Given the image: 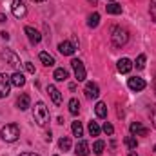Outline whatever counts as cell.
I'll list each match as a JSON object with an SVG mask.
<instances>
[{"label": "cell", "instance_id": "6da1fadb", "mask_svg": "<svg viewBox=\"0 0 156 156\" xmlns=\"http://www.w3.org/2000/svg\"><path fill=\"white\" fill-rule=\"evenodd\" d=\"M0 136H2L4 142H9V144L11 142H16L18 136H20V127L16 123H7V125H4L0 129Z\"/></svg>", "mask_w": 156, "mask_h": 156}, {"label": "cell", "instance_id": "7a4b0ae2", "mask_svg": "<svg viewBox=\"0 0 156 156\" xmlns=\"http://www.w3.org/2000/svg\"><path fill=\"white\" fill-rule=\"evenodd\" d=\"M35 122L40 127H45L47 122H49V109L45 107L44 102H37L35 104Z\"/></svg>", "mask_w": 156, "mask_h": 156}, {"label": "cell", "instance_id": "3957f363", "mask_svg": "<svg viewBox=\"0 0 156 156\" xmlns=\"http://www.w3.org/2000/svg\"><path fill=\"white\" fill-rule=\"evenodd\" d=\"M129 40V33L123 27H113V35H111V42L115 47H123Z\"/></svg>", "mask_w": 156, "mask_h": 156}, {"label": "cell", "instance_id": "277c9868", "mask_svg": "<svg viewBox=\"0 0 156 156\" xmlns=\"http://www.w3.org/2000/svg\"><path fill=\"white\" fill-rule=\"evenodd\" d=\"M11 11L16 18H24L26 13H27V7H26V0H13V5H11Z\"/></svg>", "mask_w": 156, "mask_h": 156}, {"label": "cell", "instance_id": "5b68a950", "mask_svg": "<svg viewBox=\"0 0 156 156\" xmlns=\"http://www.w3.org/2000/svg\"><path fill=\"white\" fill-rule=\"evenodd\" d=\"M71 67L75 69V76H76L78 82H83V80H85V75H87L83 64H82L78 58H73V60H71Z\"/></svg>", "mask_w": 156, "mask_h": 156}, {"label": "cell", "instance_id": "8992f818", "mask_svg": "<svg viewBox=\"0 0 156 156\" xmlns=\"http://www.w3.org/2000/svg\"><path fill=\"white\" fill-rule=\"evenodd\" d=\"M11 91V76L0 73V98H5Z\"/></svg>", "mask_w": 156, "mask_h": 156}, {"label": "cell", "instance_id": "52a82bcc", "mask_svg": "<svg viewBox=\"0 0 156 156\" xmlns=\"http://www.w3.org/2000/svg\"><path fill=\"white\" fill-rule=\"evenodd\" d=\"M127 85H129V89H131V91H136V93H138V91H144L147 83H145V80H144V78L133 76V78H129V80H127Z\"/></svg>", "mask_w": 156, "mask_h": 156}, {"label": "cell", "instance_id": "ba28073f", "mask_svg": "<svg viewBox=\"0 0 156 156\" xmlns=\"http://www.w3.org/2000/svg\"><path fill=\"white\" fill-rule=\"evenodd\" d=\"M2 58L5 60V64H9V66H13V67H20V58H18L11 49H5V51L2 53Z\"/></svg>", "mask_w": 156, "mask_h": 156}, {"label": "cell", "instance_id": "9c48e42d", "mask_svg": "<svg viewBox=\"0 0 156 156\" xmlns=\"http://www.w3.org/2000/svg\"><path fill=\"white\" fill-rule=\"evenodd\" d=\"M83 91H85V96H87L89 100H96V98L100 96V89H98V85H96L94 82H87Z\"/></svg>", "mask_w": 156, "mask_h": 156}, {"label": "cell", "instance_id": "30bf717a", "mask_svg": "<svg viewBox=\"0 0 156 156\" xmlns=\"http://www.w3.org/2000/svg\"><path fill=\"white\" fill-rule=\"evenodd\" d=\"M129 131H131L133 136H147V134H149V129L144 127L140 122H133V123L129 125Z\"/></svg>", "mask_w": 156, "mask_h": 156}, {"label": "cell", "instance_id": "8fae6325", "mask_svg": "<svg viewBox=\"0 0 156 156\" xmlns=\"http://www.w3.org/2000/svg\"><path fill=\"white\" fill-rule=\"evenodd\" d=\"M58 51H60L62 55H66V56H71V55H75V51H76V45H75L73 42H67V40H64V42H60V44H58Z\"/></svg>", "mask_w": 156, "mask_h": 156}, {"label": "cell", "instance_id": "7c38bea8", "mask_svg": "<svg viewBox=\"0 0 156 156\" xmlns=\"http://www.w3.org/2000/svg\"><path fill=\"white\" fill-rule=\"evenodd\" d=\"M24 33L27 35V38L31 44H40V40H42V35H40L38 31L35 29V27H31V26H26V29H24Z\"/></svg>", "mask_w": 156, "mask_h": 156}, {"label": "cell", "instance_id": "4fadbf2b", "mask_svg": "<svg viewBox=\"0 0 156 156\" xmlns=\"http://www.w3.org/2000/svg\"><path fill=\"white\" fill-rule=\"evenodd\" d=\"M47 93H49V96H51V100H53L55 105H60L62 104V94H60V91L55 85H47Z\"/></svg>", "mask_w": 156, "mask_h": 156}, {"label": "cell", "instance_id": "5bb4252c", "mask_svg": "<svg viewBox=\"0 0 156 156\" xmlns=\"http://www.w3.org/2000/svg\"><path fill=\"white\" fill-rule=\"evenodd\" d=\"M116 67L122 75H127V73H131V69H133V62H131L129 58H122V60H118Z\"/></svg>", "mask_w": 156, "mask_h": 156}, {"label": "cell", "instance_id": "9a60e30c", "mask_svg": "<svg viewBox=\"0 0 156 156\" xmlns=\"http://www.w3.org/2000/svg\"><path fill=\"white\" fill-rule=\"evenodd\" d=\"M16 105H18V109L20 111H26V109H29V105H31V98H29V94H20L18 96V100H16Z\"/></svg>", "mask_w": 156, "mask_h": 156}, {"label": "cell", "instance_id": "2e32d148", "mask_svg": "<svg viewBox=\"0 0 156 156\" xmlns=\"http://www.w3.org/2000/svg\"><path fill=\"white\" fill-rule=\"evenodd\" d=\"M75 153H76V156H87L89 154V144L85 140H78L76 147H75Z\"/></svg>", "mask_w": 156, "mask_h": 156}, {"label": "cell", "instance_id": "e0dca14e", "mask_svg": "<svg viewBox=\"0 0 156 156\" xmlns=\"http://www.w3.org/2000/svg\"><path fill=\"white\" fill-rule=\"evenodd\" d=\"M38 58H40V62H42L45 67H53V66H55V58H53L49 53H45V51H42V53H40Z\"/></svg>", "mask_w": 156, "mask_h": 156}, {"label": "cell", "instance_id": "ac0fdd59", "mask_svg": "<svg viewBox=\"0 0 156 156\" xmlns=\"http://www.w3.org/2000/svg\"><path fill=\"white\" fill-rule=\"evenodd\" d=\"M11 85H15V87H22V85H26V76L22 75V73H13V76H11Z\"/></svg>", "mask_w": 156, "mask_h": 156}, {"label": "cell", "instance_id": "d6986e66", "mask_svg": "<svg viewBox=\"0 0 156 156\" xmlns=\"http://www.w3.org/2000/svg\"><path fill=\"white\" fill-rule=\"evenodd\" d=\"M94 113H96L98 118H105L107 116V105H105L104 102H98V104L94 105Z\"/></svg>", "mask_w": 156, "mask_h": 156}, {"label": "cell", "instance_id": "ffe728a7", "mask_svg": "<svg viewBox=\"0 0 156 156\" xmlns=\"http://www.w3.org/2000/svg\"><path fill=\"white\" fill-rule=\"evenodd\" d=\"M67 76H69V73H67L64 67L55 69V75H53V78H55L56 82H64V80H67Z\"/></svg>", "mask_w": 156, "mask_h": 156}, {"label": "cell", "instance_id": "44dd1931", "mask_svg": "<svg viewBox=\"0 0 156 156\" xmlns=\"http://www.w3.org/2000/svg\"><path fill=\"white\" fill-rule=\"evenodd\" d=\"M105 11H107L109 15H120V13H122V5H120V4H116V2L107 4V5H105Z\"/></svg>", "mask_w": 156, "mask_h": 156}, {"label": "cell", "instance_id": "7402d4cb", "mask_svg": "<svg viewBox=\"0 0 156 156\" xmlns=\"http://www.w3.org/2000/svg\"><path fill=\"white\" fill-rule=\"evenodd\" d=\"M123 144L127 145V149H131V151H134L136 147H138V142H136V136H125V140H123Z\"/></svg>", "mask_w": 156, "mask_h": 156}, {"label": "cell", "instance_id": "603a6c76", "mask_svg": "<svg viewBox=\"0 0 156 156\" xmlns=\"http://www.w3.org/2000/svg\"><path fill=\"white\" fill-rule=\"evenodd\" d=\"M58 147L66 153V151H69L71 149V140H69V136H62L60 138V142H58Z\"/></svg>", "mask_w": 156, "mask_h": 156}, {"label": "cell", "instance_id": "cb8c5ba5", "mask_svg": "<svg viewBox=\"0 0 156 156\" xmlns=\"http://www.w3.org/2000/svg\"><path fill=\"white\" fill-rule=\"evenodd\" d=\"M78 111H80V102L76 98H71L69 100V113L71 115H78Z\"/></svg>", "mask_w": 156, "mask_h": 156}, {"label": "cell", "instance_id": "d4e9b609", "mask_svg": "<svg viewBox=\"0 0 156 156\" xmlns=\"http://www.w3.org/2000/svg\"><path fill=\"white\" fill-rule=\"evenodd\" d=\"M98 24H100V15H98V13H93V15H89L87 26H89V27H96Z\"/></svg>", "mask_w": 156, "mask_h": 156}, {"label": "cell", "instance_id": "484cf974", "mask_svg": "<svg viewBox=\"0 0 156 156\" xmlns=\"http://www.w3.org/2000/svg\"><path fill=\"white\" fill-rule=\"evenodd\" d=\"M71 129H73V134H75L76 138H80V136L83 134V127H82V123H80V122H73Z\"/></svg>", "mask_w": 156, "mask_h": 156}, {"label": "cell", "instance_id": "4316f807", "mask_svg": "<svg viewBox=\"0 0 156 156\" xmlns=\"http://www.w3.org/2000/svg\"><path fill=\"white\" fill-rule=\"evenodd\" d=\"M87 129H89V134L91 136H98L100 134V125L96 122H89V127Z\"/></svg>", "mask_w": 156, "mask_h": 156}, {"label": "cell", "instance_id": "83f0119b", "mask_svg": "<svg viewBox=\"0 0 156 156\" xmlns=\"http://www.w3.org/2000/svg\"><path fill=\"white\" fill-rule=\"evenodd\" d=\"M104 149H105V144H104V142H102V140H96V142H94V145H93V151H94V154H102V153H104Z\"/></svg>", "mask_w": 156, "mask_h": 156}, {"label": "cell", "instance_id": "f1b7e54d", "mask_svg": "<svg viewBox=\"0 0 156 156\" xmlns=\"http://www.w3.org/2000/svg\"><path fill=\"white\" fill-rule=\"evenodd\" d=\"M145 67V55H140L136 58V69H144Z\"/></svg>", "mask_w": 156, "mask_h": 156}, {"label": "cell", "instance_id": "f546056e", "mask_svg": "<svg viewBox=\"0 0 156 156\" xmlns=\"http://www.w3.org/2000/svg\"><path fill=\"white\" fill-rule=\"evenodd\" d=\"M149 113H151V122H153V125H154V129H156V104H153V105H151Z\"/></svg>", "mask_w": 156, "mask_h": 156}, {"label": "cell", "instance_id": "4dcf8cb0", "mask_svg": "<svg viewBox=\"0 0 156 156\" xmlns=\"http://www.w3.org/2000/svg\"><path fill=\"white\" fill-rule=\"evenodd\" d=\"M149 13H151V20L156 22V2H151L149 4Z\"/></svg>", "mask_w": 156, "mask_h": 156}, {"label": "cell", "instance_id": "1f68e13d", "mask_svg": "<svg viewBox=\"0 0 156 156\" xmlns=\"http://www.w3.org/2000/svg\"><path fill=\"white\" fill-rule=\"evenodd\" d=\"M104 133H105V134H109V136H111V134H113V133H115V127H113V125H111V123H109V122H105V123H104Z\"/></svg>", "mask_w": 156, "mask_h": 156}, {"label": "cell", "instance_id": "d6a6232c", "mask_svg": "<svg viewBox=\"0 0 156 156\" xmlns=\"http://www.w3.org/2000/svg\"><path fill=\"white\" fill-rule=\"evenodd\" d=\"M24 66H26V71H27V73H31V75H35V66H33L31 62H26Z\"/></svg>", "mask_w": 156, "mask_h": 156}, {"label": "cell", "instance_id": "836d02e7", "mask_svg": "<svg viewBox=\"0 0 156 156\" xmlns=\"http://www.w3.org/2000/svg\"><path fill=\"white\" fill-rule=\"evenodd\" d=\"M20 156H40V154H35V153H22Z\"/></svg>", "mask_w": 156, "mask_h": 156}, {"label": "cell", "instance_id": "e575fe53", "mask_svg": "<svg viewBox=\"0 0 156 156\" xmlns=\"http://www.w3.org/2000/svg\"><path fill=\"white\" fill-rule=\"evenodd\" d=\"M2 38H4V40H9V35H7V33L4 31V33H2Z\"/></svg>", "mask_w": 156, "mask_h": 156}, {"label": "cell", "instance_id": "d590c367", "mask_svg": "<svg viewBox=\"0 0 156 156\" xmlns=\"http://www.w3.org/2000/svg\"><path fill=\"white\" fill-rule=\"evenodd\" d=\"M5 20H7V18H5V15H2V13H0V22H5Z\"/></svg>", "mask_w": 156, "mask_h": 156}, {"label": "cell", "instance_id": "8d00e7d4", "mask_svg": "<svg viewBox=\"0 0 156 156\" xmlns=\"http://www.w3.org/2000/svg\"><path fill=\"white\" fill-rule=\"evenodd\" d=\"M153 87H154V93H156V76H154V83H153Z\"/></svg>", "mask_w": 156, "mask_h": 156}, {"label": "cell", "instance_id": "74e56055", "mask_svg": "<svg viewBox=\"0 0 156 156\" xmlns=\"http://www.w3.org/2000/svg\"><path fill=\"white\" fill-rule=\"evenodd\" d=\"M129 156H138V154H136V153H134V151H133V153H129Z\"/></svg>", "mask_w": 156, "mask_h": 156}, {"label": "cell", "instance_id": "f35d334b", "mask_svg": "<svg viewBox=\"0 0 156 156\" xmlns=\"http://www.w3.org/2000/svg\"><path fill=\"white\" fill-rule=\"evenodd\" d=\"M89 2H91V4H93V5H96V0H89Z\"/></svg>", "mask_w": 156, "mask_h": 156}, {"label": "cell", "instance_id": "ab89813d", "mask_svg": "<svg viewBox=\"0 0 156 156\" xmlns=\"http://www.w3.org/2000/svg\"><path fill=\"white\" fill-rule=\"evenodd\" d=\"M35 2H44V0H35Z\"/></svg>", "mask_w": 156, "mask_h": 156}, {"label": "cell", "instance_id": "60d3db41", "mask_svg": "<svg viewBox=\"0 0 156 156\" xmlns=\"http://www.w3.org/2000/svg\"><path fill=\"white\" fill-rule=\"evenodd\" d=\"M154 153H156V145H154Z\"/></svg>", "mask_w": 156, "mask_h": 156}, {"label": "cell", "instance_id": "b9f144b4", "mask_svg": "<svg viewBox=\"0 0 156 156\" xmlns=\"http://www.w3.org/2000/svg\"><path fill=\"white\" fill-rule=\"evenodd\" d=\"M109 2H113V0H109Z\"/></svg>", "mask_w": 156, "mask_h": 156}]
</instances>
